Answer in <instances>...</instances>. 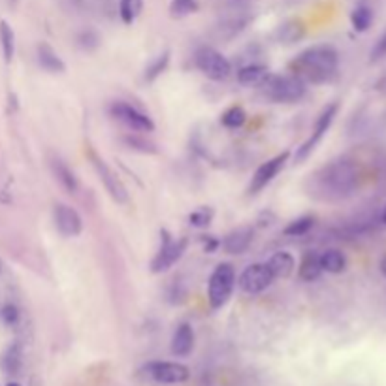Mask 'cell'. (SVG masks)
Returning a JSON list of instances; mask_svg holds the SVG:
<instances>
[{"mask_svg":"<svg viewBox=\"0 0 386 386\" xmlns=\"http://www.w3.org/2000/svg\"><path fill=\"white\" fill-rule=\"evenodd\" d=\"M143 10V0H119V15L125 25H132Z\"/></svg>","mask_w":386,"mask_h":386,"instance_id":"cell-27","label":"cell"},{"mask_svg":"<svg viewBox=\"0 0 386 386\" xmlns=\"http://www.w3.org/2000/svg\"><path fill=\"white\" fill-rule=\"evenodd\" d=\"M288 157H290V153L285 151V153H281L277 157L270 158L264 164L258 166V170L255 172L253 179H250L249 194H258L260 191H264L266 186L270 185L273 179L279 175L281 170L285 168V164L288 162Z\"/></svg>","mask_w":386,"mask_h":386,"instance_id":"cell-12","label":"cell"},{"mask_svg":"<svg viewBox=\"0 0 386 386\" xmlns=\"http://www.w3.org/2000/svg\"><path fill=\"white\" fill-rule=\"evenodd\" d=\"M53 219H55V226L57 230L66 237H76L81 234L83 230V219L81 215L66 204H57L55 211H53Z\"/></svg>","mask_w":386,"mask_h":386,"instance_id":"cell-13","label":"cell"},{"mask_svg":"<svg viewBox=\"0 0 386 386\" xmlns=\"http://www.w3.org/2000/svg\"><path fill=\"white\" fill-rule=\"evenodd\" d=\"M245 121H247V111H245L242 106L228 107V109L221 115L222 127H226V129L230 130L242 129L245 125Z\"/></svg>","mask_w":386,"mask_h":386,"instance_id":"cell-26","label":"cell"},{"mask_svg":"<svg viewBox=\"0 0 386 386\" xmlns=\"http://www.w3.org/2000/svg\"><path fill=\"white\" fill-rule=\"evenodd\" d=\"M337 111H339V104H337V102H332V104H328V106L322 109L321 115L317 117L315 127H313L311 136L301 143L300 147H298V151H296V162H303V160H305V158L317 149V145L321 143L322 138L326 136V132L330 130V127H332L334 121H336Z\"/></svg>","mask_w":386,"mask_h":386,"instance_id":"cell-7","label":"cell"},{"mask_svg":"<svg viewBox=\"0 0 386 386\" xmlns=\"http://www.w3.org/2000/svg\"><path fill=\"white\" fill-rule=\"evenodd\" d=\"M303 36H305V25L300 19H290V21L283 23L275 32V38L281 43H286V45L300 42Z\"/></svg>","mask_w":386,"mask_h":386,"instance_id":"cell-20","label":"cell"},{"mask_svg":"<svg viewBox=\"0 0 386 386\" xmlns=\"http://www.w3.org/2000/svg\"><path fill=\"white\" fill-rule=\"evenodd\" d=\"M380 221L386 224V208H385V211H383V215H380Z\"/></svg>","mask_w":386,"mask_h":386,"instance_id":"cell-38","label":"cell"},{"mask_svg":"<svg viewBox=\"0 0 386 386\" xmlns=\"http://www.w3.org/2000/svg\"><path fill=\"white\" fill-rule=\"evenodd\" d=\"M211 219H213V211L209 208H200L189 215V222L194 228H208L211 224Z\"/></svg>","mask_w":386,"mask_h":386,"instance_id":"cell-32","label":"cell"},{"mask_svg":"<svg viewBox=\"0 0 386 386\" xmlns=\"http://www.w3.org/2000/svg\"><path fill=\"white\" fill-rule=\"evenodd\" d=\"M198 0H172V4H170V14L172 17H186V15L191 14H196L198 12Z\"/></svg>","mask_w":386,"mask_h":386,"instance_id":"cell-31","label":"cell"},{"mask_svg":"<svg viewBox=\"0 0 386 386\" xmlns=\"http://www.w3.org/2000/svg\"><path fill=\"white\" fill-rule=\"evenodd\" d=\"M0 319H2V322L8 324V326H14V324H17V321H19V309L15 308V305H12V303H8V305H4L2 311H0Z\"/></svg>","mask_w":386,"mask_h":386,"instance_id":"cell-34","label":"cell"},{"mask_svg":"<svg viewBox=\"0 0 386 386\" xmlns=\"http://www.w3.org/2000/svg\"><path fill=\"white\" fill-rule=\"evenodd\" d=\"M109 114L114 115L117 121L127 125L129 129L136 130V132H153L155 130V122L151 121L149 115L140 111L138 107L130 106L127 102H114L109 107Z\"/></svg>","mask_w":386,"mask_h":386,"instance_id":"cell-10","label":"cell"},{"mask_svg":"<svg viewBox=\"0 0 386 386\" xmlns=\"http://www.w3.org/2000/svg\"><path fill=\"white\" fill-rule=\"evenodd\" d=\"M189 247L186 237L173 239L168 230H160V249L157 250L155 258L151 260V272L153 273H164L172 268L175 262L181 260Z\"/></svg>","mask_w":386,"mask_h":386,"instance_id":"cell-6","label":"cell"},{"mask_svg":"<svg viewBox=\"0 0 386 386\" xmlns=\"http://www.w3.org/2000/svg\"><path fill=\"white\" fill-rule=\"evenodd\" d=\"M360 179L362 175L356 162L349 158H337L311 175V194L321 200H343L356 193Z\"/></svg>","mask_w":386,"mask_h":386,"instance_id":"cell-1","label":"cell"},{"mask_svg":"<svg viewBox=\"0 0 386 386\" xmlns=\"http://www.w3.org/2000/svg\"><path fill=\"white\" fill-rule=\"evenodd\" d=\"M10 2H15V0H10Z\"/></svg>","mask_w":386,"mask_h":386,"instance_id":"cell-42","label":"cell"},{"mask_svg":"<svg viewBox=\"0 0 386 386\" xmlns=\"http://www.w3.org/2000/svg\"><path fill=\"white\" fill-rule=\"evenodd\" d=\"M253 236H255V232L249 226L232 230L222 239V250L228 253V255H244L245 250L250 247V244H253Z\"/></svg>","mask_w":386,"mask_h":386,"instance_id":"cell-14","label":"cell"},{"mask_svg":"<svg viewBox=\"0 0 386 386\" xmlns=\"http://www.w3.org/2000/svg\"><path fill=\"white\" fill-rule=\"evenodd\" d=\"M202 242H204V249H206V253H215V250L221 247V242H217L213 236H204L202 237Z\"/></svg>","mask_w":386,"mask_h":386,"instance_id":"cell-36","label":"cell"},{"mask_svg":"<svg viewBox=\"0 0 386 386\" xmlns=\"http://www.w3.org/2000/svg\"><path fill=\"white\" fill-rule=\"evenodd\" d=\"M268 270L272 272L273 279H288L296 270V258L286 253V250H277L272 258L266 262Z\"/></svg>","mask_w":386,"mask_h":386,"instance_id":"cell-16","label":"cell"},{"mask_svg":"<svg viewBox=\"0 0 386 386\" xmlns=\"http://www.w3.org/2000/svg\"><path fill=\"white\" fill-rule=\"evenodd\" d=\"M272 272L268 270L266 264H250L245 268L242 275L237 277V286L245 294H260L266 288H270L273 283Z\"/></svg>","mask_w":386,"mask_h":386,"instance_id":"cell-11","label":"cell"},{"mask_svg":"<svg viewBox=\"0 0 386 386\" xmlns=\"http://www.w3.org/2000/svg\"><path fill=\"white\" fill-rule=\"evenodd\" d=\"M0 47L6 63H12L15 55V32L8 21H0Z\"/></svg>","mask_w":386,"mask_h":386,"instance_id":"cell-23","label":"cell"},{"mask_svg":"<svg viewBox=\"0 0 386 386\" xmlns=\"http://www.w3.org/2000/svg\"><path fill=\"white\" fill-rule=\"evenodd\" d=\"M89 158H91L94 170L98 173V178H100V181L104 183V186H106L109 196H111L117 204H127V202H129V191H127V186L122 185L119 175L106 164L104 158H100L94 153V149H89Z\"/></svg>","mask_w":386,"mask_h":386,"instance_id":"cell-9","label":"cell"},{"mask_svg":"<svg viewBox=\"0 0 386 386\" xmlns=\"http://www.w3.org/2000/svg\"><path fill=\"white\" fill-rule=\"evenodd\" d=\"M385 55H386V32L380 36L379 40H377V43H375V47L372 50V63L379 61V58H383Z\"/></svg>","mask_w":386,"mask_h":386,"instance_id":"cell-35","label":"cell"},{"mask_svg":"<svg viewBox=\"0 0 386 386\" xmlns=\"http://www.w3.org/2000/svg\"><path fill=\"white\" fill-rule=\"evenodd\" d=\"M36 57H38V65L50 74H63L66 70L65 61L58 57L57 51L50 43H40L36 50Z\"/></svg>","mask_w":386,"mask_h":386,"instance_id":"cell-17","label":"cell"},{"mask_svg":"<svg viewBox=\"0 0 386 386\" xmlns=\"http://www.w3.org/2000/svg\"><path fill=\"white\" fill-rule=\"evenodd\" d=\"M236 286V270L228 262H222L213 270L208 283V301L211 309H221L228 303Z\"/></svg>","mask_w":386,"mask_h":386,"instance_id":"cell-4","label":"cell"},{"mask_svg":"<svg viewBox=\"0 0 386 386\" xmlns=\"http://www.w3.org/2000/svg\"><path fill=\"white\" fill-rule=\"evenodd\" d=\"M236 2H245V0H236Z\"/></svg>","mask_w":386,"mask_h":386,"instance_id":"cell-41","label":"cell"},{"mask_svg":"<svg viewBox=\"0 0 386 386\" xmlns=\"http://www.w3.org/2000/svg\"><path fill=\"white\" fill-rule=\"evenodd\" d=\"M125 143L129 145L130 149L140 151V153H149V155L157 153V147L153 143H149L147 140H143L140 136H127L125 138Z\"/></svg>","mask_w":386,"mask_h":386,"instance_id":"cell-33","label":"cell"},{"mask_svg":"<svg viewBox=\"0 0 386 386\" xmlns=\"http://www.w3.org/2000/svg\"><path fill=\"white\" fill-rule=\"evenodd\" d=\"M102 38L100 34L96 32L94 29H83L79 30L78 36H76V43H78V47L81 51H94L98 50V45H100Z\"/></svg>","mask_w":386,"mask_h":386,"instance_id":"cell-29","label":"cell"},{"mask_svg":"<svg viewBox=\"0 0 386 386\" xmlns=\"http://www.w3.org/2000/svg\"><path fill=\"white\" fill-rule=\"evenodd\" d=\"M0 272H2V260H0Z\"/></svg>","mask_w":386,"mask_h":386,"instance_id":"cell-40","label":"cell"},{"mask_svg":"<svg viewBox=\"0 0 386 386\" xmlns=\"http://www.w3.org/2000/svg\"><path fill=\"white\" fill-rule=\"evenodd\" d=\"M196 68L213 81H224L232 74V63L211 45H202L194 53Z\"/></svg>","mask_w":386,"mask_h":386,"instance_id":"cell-5","label":"cell"},{"mask_svg":"<svg viewBox=\"0 0 386 386\" xmlns=\"http://www.w3.org/2000/svg\"><path fill=\"white\" fill-rule=\"evenodd\" d=\"M268 76L270 70L264 65H247L237 70V81L245 87H260Z\"/></svg>","mask_w":386,"mask_h":386,"instance_id":"cell-19","label":"cell"},{"mask_svg":"<svg viewBox=\"0 0 386 386\" xmlns=\"http://www.w3.org/2000/svg\"><path fill=\"white\" fill-rule=\"evenodd\" d=\"M168 65H170V51H164V53H160L158 57L153 58L147 65V68H145V81L153 83L155 79L160 78L168 70Z\"/></svg>","mask_w":386,"mask_h":386,"instance_id":"cell-25","label":"cell"},{"mask_svg":"<svg viewBox=\"0 0 386 386\" xmlns=\"http://www.w3.org/2000/svg\"><path fill=\"white\" fill-rule=\"evenodd\" d=\"M321 266L322 272L328 273H343L347 270V257L343 255V250L339 249H328L321 255Z\"/></svg>","mask_w":386,"mask_h":386,"instance_id":"cell-22","label":"cell"},{"mask_svg":"<svg viewBox=\"0 0 386 386\" xmlns=\"http://www.w3.org/2000/svg\"><path fill=\"white\" fill-rule=\"evenodd\" d=\"M379 270H380V273H383V275L386 277V255L379 260Z\"/></svg>","mask_w":386,"mask_h":386,"instance_id":"cell-37","label":"cell"},{"mask_svg":"<svg viewBox=\"0 0 386 386\" xmlns=\"http://www.w3.org/2000/svg\"><path fill=\"white\" fill-rule=\"evenodd\" d=\"M351 23H352V29L356 30V32H365V30H369L373 23V12L372 8L365 6V4H360L352 10L351 14Z\"/></svg>","mask_w":386,"mask_h":386,"instance_id":"cell-24","label":"cell"},{"mask_svg":"<svg viewBox=\"0 0 386 386\" xmlns=\"http://www.w3.org/2000/svg\"><path fill=\"white\" fill-rule=\"evenodd\" d=\"M298 275L301 281L311 283L317 281L322 275V266H321V255L315 250H308L303 253L300 264H298Z\"/></svg>","mask_w":386,"mask_h":386,"instance_id":"cell-18","label":"cell"},{"mask_svg":"<svg viewBox=\"0 0 386 386\" xmlns=\"http://www.w3.org/2000/svg\"><path fill=\"white\" fill-rule=\"evenodd\" d=\"M170 349H172V354L178 358H185L189 356L194 349V330L193 326L189 324V322H183V324H179L178 330L173 332V337H172V345H170Z\"/></svg>","mask_w":386,"mask_h":386,"instance_id":"cell-15","label":"cell"},{"mask_svg":"<svg viewBox=\"0 0 386 386\" xmlns=\"http://www.w3.org/2000/svg\"><path fill=\"white\" fill-rule=\"evenodd\" d=\"M313 224H315V217H311V215H303V217H300V219H294L292 222H288V226L283 230V234H285V236H290V237L305 236L309 230L313 228Z\"/></svg>","mask_w":386,"mask_h":386,"instance_id":"cell-28","label":"cell"},{"mask_svg":"<svg viewBox=\"0 0 386 386\" xmlns=\"http://www.w3.org/2000/svg\"><path fill=\"white\" fill-rule=\"evenodd\" d=\"M6 386H21V385H19V383H14V380H12V383H8Z\"/></svg>","mask_w":386,"mask_h":386,"instance_id":"cell-39","label":"cell"},{"mask_svg":"<svg viewBox=\"0 0 386 386\" xmlns=\"http://www.w3.org/2000/svg\"><path fill=\"white\" fill-rule=\"evenodd\" d=\"M264 98L275 104H294L300 102L305 93H308V83H303L300 78L294 74H285V76H275L270 74L264 79V83L258 87Z\"/></svg>","mask_w":386,"mask_h":386,"instance_id":"cell-3","label":"cell"},{"mask_svg":"<svg viewBox=\"0 0 386 386\" xmlns=\"http://www.w3.org/2000/svg\"><path fill=\"white\" fill-rule=\"evenodd\" d=\"M51 172H53V175L57 178L58 183L65 186L68 193L74 194L78 191V178L74 175V172L68 168V164L63 162L61 158H53L51 160Z\"/></svg>","mask_w":386,"mask_h":386,"instance_id":"cell-21","label":"cell"},{"mask_svg":"<svg viewBox=\"0 0 386 386\" xmlns=\"http://www.w3.org/2000/svg\"><path fill=\"white\" fill-rule=\"evenodd\" d=\"M288 70L303 83H328L336 78L339 70V53L328 43H319L303 50L298 57L290 61Z\"/></svg>","mask_w":386,"mask_h":386,"instance_id":"cell-2","label":"cell"},{"mask_svg":"<svg viewBox=\"0 0 386 386\" xmlns=\"http://www.w3.org/2000/svg\"><path fill=\"white\" fill-rule=\"evenodd\" d=\"M151 380L160 383V385H181L186 383L191 377V372L185 364L179 362H166V360H157L143 365L142 369Z\"/></svg>","mask_w":386,"mask_h":386,"instance_id":"cell-8","label":"cell"},{"mask_svg":"<svg viewBox=\"0 0 386 386\" xmlns=\"http://www.w3.org/2000/svg\"><path fill=\"white\" fill-rule=\"evenodd\" d=\"M2 364H4V372H6L8 375H17L19 369H21V349H19L17 345L10 347L6 354H4Z\"/></svg>","mask_w":386,"mask_h":386,"instance_id":"cell-30","label":"cell"}]
</instances>
